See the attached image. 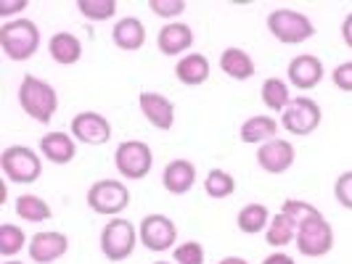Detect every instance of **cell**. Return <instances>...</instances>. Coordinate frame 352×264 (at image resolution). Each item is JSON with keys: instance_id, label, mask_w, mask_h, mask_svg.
I'll list each match as a JSON object with an SVG mask.
<instances>
[{"instance_id": "obj_10", "label": "cell", "mask_w": 352, "mask_h": 264, "mask_svg": "<svg viewBox=\"0 0 352 264\" xmlns=\"http://www.w3.org/2000/svg\"><path fill=\"white\" fill-rule=\"evenodd\" d=\"M138 238L143 241V246L148 251H167L175 246L177 241V228L175 222L164 214H148L141 219L138 228Z\"/></svg>"}, {"instance_id": "obj_25", "label": "cell", "mask_w": 352, "mask_h": 264, "mask_svg": "<svg viewBox=\"0 0 352 264\" xmlns=\"http://www.w3.org/2000/svg\"><path fill=\"white\" fill-rule=\"evenodd\" d=\"M260 98H263V104L267 111H286L289 104H292V93H289V85L278 80V77H270V80H265L263 88H260Z\"/></svg>"}, {"instance_id": "obj_34", "label": "cell", "mask_w": 352, "mask_h": 264, "mask_svg": "<svg viewBox=\"0 0 352 264\" xmlns=\"http://www.w3.org/2000/svg\"><path fill=\"white\" fill-rule=\"evenodd\" d=\"M334 198L344 206V209L352 211V172H344V175L336 177L334 182Z\"/></svg>"}, {"instance_id": "obj_32", "label": "cell", "mask_w": 352, "mask_h": 264, "mask_svg": "<svg viewBox=\"0 0 352 264\" xmlns=\"http://www.w3.org/2000/svg\"><path fill=\"white\" fill-rule=\"evenodd\" d=\"M175 264H204V246L199 241H186L173 248Z\"/></svg>"}, {"instance_id": "obj_15", "label": "cell", "mask_w": 352, "mask_h": 264, "mask_svg": "<svg viewBox=\"0 0 352 264\" xmlns=\"http://www.w3.org/2000/svg\"><path fill=\"white\" fill-rule=\"evenodd\" d=\"M323 61L313 56V53H302L297 58H292L289 61V69H286V77H289V82L294 85V88L300 90H313L320 85V80H323Z\"/></svg>"}, {"instance_id": "obj_12", "label": "cell", "mask_w": 352, "mask_h": 264, "mask_svg": "<svg viewBox=\"0 0 352 264\" xmlns=\"http://www.w3.org/2000/svg\"><path fill=\"white\" fill-rule=\"evenodd\" d=\"M294 158H297L294 145L289 141H281V138H273V141L263 143L257 148V164H260V169L267 172V175H283V172H289L292 164H294Z\"/></svg>"}, {"instance_id": "obj_27", "label": "cell", "mask_w": 352, "mask_h": 264, "mask_svg": "<svg viewBox=\"0 0 352 264\" xmlns=\"http://www.w3.org/2000/svg\"><path fill=\"white\" fill-rule=\"evenodd\" d=\"M294 238H297V228H294V222H292L289 217H283L281 211H278V214L270 219L267 230H265V241H267L273 248H283V246H289Z\"/></svg>"}, {"instance_id": "obj_39", "label": "cell", "mask_w": 352, "mask_h": 264, "mask_svg": "<svg viewBox=\"0 0 352 264\" xmlns=\"http://www.w3.org/2000/svg\"><path fill=\"white\" fill-rule=\"evenodd\" d=\"M217 264H249L247 259H241V256H226V259H220Z\"/></svg>"}, {"instance_id": "obj_41", "label": "cell", "mask_w": 352, "mask_h": 264, "mask_svg": "<svg viewBox=\"0 0 352 264\" xmlns=\"http://www.w3.org/2000/svg\"><path fill=\"white\" fill-rule=\"evenodd\" d=\"M154 264H170V262H154Z\"/></svg>"}, {"instance_id": "obj_20", "label": "cell", "mask_w": 352, "mask_h": 264, "mask_svg": "<svg viewBox=\"0 0 352 264\" xmlns=\"http://www.w3.org/2000/svg\"><path fill=\"white\" fill-rule=\"evenodd\" d=\"M175 77L183 85H188V88L204 85L210 80V61H207V56H201V53H186L175 64Z\"/></svg>"}, {"instance_id": "obj_23", "label": "cell", "mask_w": 352, "mask_h": 264, "mask_svg": "<svg viewBox=\"0 0 352 264\" xmlns=\"http://www.w3.org/2000/svg\"><path fill=\"white\" fill-rule=\"evenodd\" d=\"M276 130H278V122L270 114H254V117H249L247 122L241 124L239 135H241L244 143H260L263 145V143L276 138Z\"/></svg>"}, {"instance_id": "obj_29", "label": "cell", "mask_w": 352, "mask_h": 264, "mask_svg": "<svg viewBox=\"0 0 352 264\" xmlns=\"http://www.w3.org/2000/svg\"><path fill=\"white\" fill-rule=\"evenodd\" d=\"M24 246H27L24 230L16 228V225H11V222H3V225H0V254H3L6 259H11V256H16Z\"/></svg>"}, {"instance_id": "obj_8", "label": "cell", "mask_w": 352, "mask_h": 264, "mask_svg": "<svg viewBox=\"0 0 352 264\" xmlns=\"http://www.w3.org/2000/svg\"><path fill=\"white\" fill-rule=\"evenodd\" d=\"M320 119H323V111H320V106L313 101V98H307V95H302V98H294L289 108L281 114V127L283 130H289L292 135H310V132H316L318 127H320Z\"/></svg>"}, {"instance_id": "obj_14", "label": "cell", "mask_w": 352, "mask_h": 264, "mask_svg": "<svg viewBox=\"0 0 352 264\" xmlns=\"http://www.w3.org/2000/svg\"><path fill=\"white\" fill-rule=\"evenodd\" d=\"M138 106H141V114L146 117V122H151V127L157 130H173L175 124V104L154 90H146L138 95Z\"/></svg>"}, {"instance_id": "obj_6", "label": "cell", "mask_w": 352, "mask_h": 264, "mask_svg": "<svg viewBox=\"0 0 352 264\" xmlns=\"http://www.w3.org/2000/svg\"><path fill=\"white\" fill-rule=\"evenodd\" d=\"M130 204V191L120 180H98L93 182L88 191V206L96 214H106V217H120Z\"/></svg>"}, {"instance_id": "obj_28", "label": "cell", "mask_w": 352, "mask_h": 264, "mask_svg": "<svg viewBox=\"0 0 352 264\" xmlns=\"http://www.w3.org/2000/svg\"><path fill=\"white\" fill-rule=\"evenodd\" d=\"M281 214L283 217H289L297 230H300L305 222H313V219H318V217H323L313 204H307V201H297V198H286V201H283V206H281Z\"/></svg>"}, {"instance_id": "obj_24", "label": "cell", "mask_w": 352, "mask_h": 264, "mask_svg": "<svg viewBox=\"0 0 352 264\" xmlns=\"http://www.w3.org/2000/svg\"><path fill=\"white\" fill-rule=\"evenodd\" d=\"M16 214L19 219H24V222H32V225H37V222H45V219H51V206H48V201L45 198H40V195L35 193H24L16 198Z\"/></svg>"}, {"instance_id": "obj_31", "label": "cell", "mask_w": 352, "mask_h": 264, "mask_svg": "<svg viewBox=\"0 0 352 264\" xmlns=\"http://www.w3.org/2000/svg\"><path fill=\"white\" fill-rule=\"evenodd\" d=\"M77 11L88 21H106L117 14V0H77Z\"/></svg>"}, {"instance_id": "obj_11", "label": "cell", "mask_w": 352, "mask_h": 264, "mask_svg": "<svg viewBox=\"0 0 352 264\" xmlns=\"http://www.w3.org/2000/svg\"><path fill=\"white\" fill-rule=\"evenodd\" d=\"M72 138L85 145H104L111 138V124L98 111H80L72 119Z\"/></svg>"}, {"instance_id": "obj_18", "label": "cell", "mask_w": 352, "mask_h": 264, "mask_svg": "<svg viewBox=\"0 0 352 264\" xmlns=\"http://www.w3.org/2000/svg\"><path fill=\"white\" fill-rule=\"evenodd\" d=\"M40 154L51 164L64 167V164H69L72 158L77 156V141L67 132H45L40 138Z\"/></svg>"}, {"instance_id": "obj_3", "label": "cell", "mask_w": 352, "mask_h": 264, "mask_svg": "<svg viewBox=\"0 0 352 264\" xmlns=\"http://www.w3.org/2000/svg\"><path fill=\"white\" fill-rule=\"evenodd\" d=\"M0 169L8 182L16 185H32L43 175V164L32 148L27 145H8L0 154Z\"/></svg>"}, {"instance_id": "obj_19", "label": "cell", "mask_w": 352, "mask_h": 264, "mask_svg": "<svg viewBox=\"0 0 352 264\" xmlns=\"http://www.w3.org/2000/svg\"><path fill=\"white\" fill-rule=\"evenodd\" d=\"M111 40H114V45L120 51H141L143 43H146V27H143V21L138 16H124L114 24Z\"/></svg>"}, {"instance_id": "obj_2", "label": "cell", "mask_w": 352, "mask_h": 264, "mask_svg": "<svg viewBox=\"0 0 352 264\" xmlns=\"http://www.w3.org/2000/svg\"><path fill=\"white\" fill-rule=\"evenodd\" d=\"M0 48L11 61H30L40 48V29L32 19H6L0 27Z\"/></svg>"}, {"instance_id": "obj_40", "label": "cell", "mask_w": 352, "mask_h": 264, "mask_svg": "<svg viewBox=\"0 0 352 264\" xmlns=\"http://www.w3.org/2000/svg\"><path fill=\"white\" fill-rule=\"evenodd\" d=\"M3 264H21V262H16V259H6Z\"/></svg>"}, {"instance_id": "obj_13", "label": "cell", "mask_w": 352, "mask_h": 264, "mask_svg": "<svg viewBox=\"0 0 352 264\" xmlns=\"http://www.w3.org/2000/svg\"><path fill=\"white\" fill-rule=\"evenodd\" d=\"M69 248V238L64 232H56V230H45V232H37L30 238V259L37 264H53L58 262Z\"/></svg>"}, {"instance_id": "obj_1", "label": "cell", "mask_w": 352, "mask_h": 264, "mask_svg": "<svg viewBox=\"0 0 352 264\" xmlns=\"http://www.w3.org/2000/svg\"><path fill=\"white\" fill-rule=\"evenodd\" d=\"M19 106L30 119L48 124L58 108V93L45 80H37L35 74H24L19 85Z\"/></svg>"}, {"instance_id": "obj_26", "label": "cell", "mask_w": 352, "mask_h": 264, "mask_svg": "<svg viewBox=\"0 0 352 264\" xmlns=\"http://www.w3.org/2000/svg\"><path fill=\"white\" fill-rule=\"evenodd\" d=\"M236 225L247 235H257V232L267 230V225H270V211L265 209L263 204H247L244 209L239 211Z\"/></svg>"}, {"instance_id": "obj_38", "label": "cell", "mask_w": 352, "mask_h": 264, "mask_svg": "<svg viewBox=\"0 0 352 264\" xmlns=\"http://www.w3.org/2000/svg\"><path fill=\"white\" fill-rule=\"evenodd\" d=\"M342 40H344L347 48H352V14H347L342 21Z\"/></svg>"}, {"instance_id": "obj_21", "label": "cell", "mask_w": 352, "mask_h": 264, "mask_svg": "<svg viewBox=\"0 0 352 264\" xmlns=\"http://www.w3.org/2000/svg\"><path fill=\"white\" fill-rule=\"evenodd\" d=\"M48 53L56 64L61 67H72L82 58V43L80 37H74L72 32H56V35L48 40Z\"/></svg>"}, {"instance_id": "obj_33", "label": "cell", "mask_w": 352, "mask_h": 264, "mask_svg": "<svg viewBox=\"0 0 352 264\" xmlns=\"http://www.w3.org/2000/svg\"><path fill=\"white\" fill-rule=\"evenodd\" d=\"M148 8L154 11V16L173 19V16H180L186 11V3L183 0H151Z\"/></svg>"}, {"instance_id": "obj_36", "label": "cell", "mask_w": 352, "mask_h": 264, "mask_svg": "<svg viewBox=\"0 0 352 264\" xmlns=\"http://www.w3.org/2000/svg\"><path fill=\"white\" fill-rule=\"evenodd\" d=\"M30 3L27 0H0V16H14V14H21Z\"/></svg>"}, {"instance_id": "obj_35", "label": "cell", "mask_w": 352, "mask_h": 264, "mask_svg": "<svg viewBox=\"0 0 352 264\" xmlns=\"http://www.w3.org/2000/svg\"><path fill=\"white\" fill-rule=\"evenodd\" d=\"M331 82H334L336 90H342V93H352V61H344V64H339L331 74Z\"/></svg>"}, {"instance_id": "obj_7", "label": "cell", "mask_w": 352, "mask_h": 264, "mask_svg": "<svg viewBox=\"0 0 352 264\" xmlns=\"http://www.w3.org/2000/svg\"><path fill=\"white\" fill-rule=\"evenodd\" d=\"M114 167L124 180H143L154 167V154H151L148 143L124 141L114 151Z\"/></svg>"}, {"instance_id": "obj_16", "label": "cell", "mask_w": 352, "mask_h": 264, "mask_svg": "<svg viewBox=\"0 0 352 264\" xmlns=\"http://www.w3.org/2000/svg\"><path fill=\"white\" fill-rule=\"evenodd\" d=\"M194 45V29L188 27V24H183V21H167L162 29H159L157 35V48L159 53H164V56H183V53L188 51Z\"/></svg>"}, {"instance_id": "obj_30", "label": "cell", "mask_w": 352, "mask_h": 264, "mask_svg": "<svg viewBox=\"0 0 352 264\" xmlns=\"http://www.w3.org/2000/svg\"><path fill=\"white\" fill-rule=\"evenodd\" d=\"M236 191V180L226 169H210V175L204 177V193L210 198H228Z\"/></svg>"}, {"instance_id": "obj_17", "label": "cell", "mask_w": 352, "mask_h": 264, "mask_svg": "<svg viewBox=\"0 0 352 264\" xmlns=\"http://www.w3.org/2000/svg\"><path fill=\"white\" fill-rule=\"evenodd\" d=\"M196 182V164L188 161V158H173L164 172H162V185L164 191L173 195H186L191 193Z\"/></svg>"}, {"instance_id": "obj_9", "label": "cell", "mask_w": 352, "mask_h": 264, "mask_svg": "<svg viewBox=\"0 0 352 264\" xmlns=\"http://www.w3.org/2000/svg\"><path fill=\"white\" fill-rule=\"evenodd\" d=\"M294 243H297L302 256H310V259L326 256L334 248V228L326 222V217H318L313 222H305L297 230Z\"/></svg>"}, {"instance_id": "obj_22", "label": "cell", "mask_w": 352, "mask_h": 264, "mask_svg": "<svg viewBox=\"0 0 352 264\" xmlns=\"http://www.w3.org/2000/svg\"><path fill=\"white\" fill-rule=\"evenodd\" d=\"M220 69L223 74H228L230 80L244 82V80H252V74H254V61L244 48H226L220 53Z\"/></svg>"}, {"instance_id": "obj_5", "label": "cell", "mask_w": 352, "mask_h": 264, "mask_svg": "<svg viewBox=\"0 0 352 264\" xmlns=\"http://www.w3.org/2000/svg\"><path fill=\"white\" fill-rule=\"evenodd\" d=\"M135 243H138V230L122 217L109 219V225L101 232V251L109 262H124L135 251Z\"/></svg>"}, {"instance_id": "obj_4", "label": "cell", "mask_w": 352, "mask_h": 264, "mask_svg": "<svg viewBox=\"0 0 352 264\" xmlns=\"http://www.w3.org/2000/svg\"><path fill=\"white\" fill-rule=\"evenodd\" d=\"M267 29L283 45H300L316 35V24L294 8H276L267 14Z\"/></svg>"}, {"instance_id": "obj_37", "label": "cell", "mask_w": 352, "mask_h": 264, "mask_svg": "<svg viewBox=\"0 0 352 264\" xmlns=\"http://www.w3.org/2000/svg\"><path fill=\"white\" fill-rule=\"evenodd\" d=\"M263 264H294V259H292L289 254H283V251H276V254L265 256Z\"/></svg>"}]
</instances>
